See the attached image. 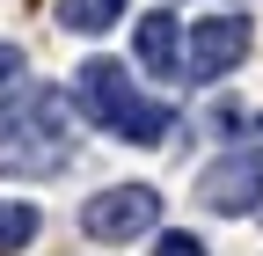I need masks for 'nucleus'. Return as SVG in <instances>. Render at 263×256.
I'll return each mask as SVG.
<instances>
[{"instance_id":"9d476101","label":"nucleus","mask_w":263,"mask_h":256,"mask_svg":"<svg viewBox=\"0 0 263 256\" xmlns=\"http://www.w3.org/2000/svg\"><path fill=\"white\" fill-rule=\"evenodd\" d=\"M154 256H212V249L197 242V234H183V227H168V234L154 242Z\"/></svg>"},{"instance_id":"7ed1b4c3","label":"nucleus","mask_w":263,"mask_h":256,"mask_svg":"<svg viewBox=\"0 0 263 256\" xmlns=\"http://www.w3.org/2000/svg\"><path fill=\"white\" fill-rule=\"evenodd\" d=\"M249 51H256V22L249 15H205V22L190 29L183 66H190V81H227Z\"/></svg>"},{"instance_id":"f03ea898","label":"nucleus","mask_w":263,"mask_h":256,"mask_svg":"<svg viewBox=\"0 0 263 256\" xmlns=\"http://www.w3.org/2000/svg\"><path fill=\"white\" fill-rule=\"evenodd\" d=\"M146 227H161V190L154 183H110L81 205V234L88 242H139Z\"/></svg>"},{"instance_id":"9b49d317","label":"nucleus","mask_w":263,"mask_h":256,"mask_svg":"<svg viewBox=\"0 0 263 256\" xmlns=\"http://www.w3.org/2000/svg\"><path fill=\"white\" fill-rule=\"evenodd\" d=\"M29 74V59H22V44H0V88H15Z\"/></svg>"},{"instance_id":"20e7f679","label":"nucleus","mask_w":263,"mask_h":256,"mask_svg":"<svg viewBox=\"0 0 263 256\" xmlns=\"http://www.w3.org/2000/svg\"><path fill=\"white\" fill-rule=\"evenodd\" d=\"M197 198H205L212 212H256L263 205V161L256 154H219L212 169H197Z\"/></svg>"},{"instance_id":"39448f33","label":"nucleus","mask_w":263,"mask_h":256,"mask_svg":"<svg viewBox=\"0 0 263 256\" xmlns=\"http://www.w3.org/2000/svg\"><path fill=\"white\" fill-rule=\"evenodd\" d=\"M139 103V88L124 81V66L117 59H88V66L73 74V110L88 117V124H103V132H117V117Z\"/></svg>"},{"instance_id":"1a4fd4ad","label":"nucleus","mask_w":263,"mask_h":256,"mask_svg":"<svg viewBox=\"0 0 263 256\" xmlns=\"http://www.w3.org/2000/svg\"><path fill=\"white\" fill-rule=\"evenodd\" d=\"M29 242H37V205L8 198V205H0V256H22Z\"/></svg>"},{"instance_id":"f8f14e48","label":"nucleus","mask_w":263,"mask_h":256,"mask_svg":"<svg viewBox=\"0 0 263 256\" xmlns=\"http://www.w3.org/2000/svg\"><path fill=\"white\" fill-rule=\"evenodd\" d=\"M249 132H256V139H263V117H256V124H249Z\"/></svg>"},{"instance_id":"f257e3e1","label":"nucleus","mask_w":263,"mask_h":256,"mask_svg":"<svg viewBox=\"0 0 263 256\" xmlns=\"http://www.w3.org/2000/svg\"><path fill=\"white\" fill-rule=\"evenodd\" d=\"M66 161H73V110H66V95L29 81L15 88L8 103H0V176H59Z\"/></svg>"},{"instance_id":"423d86ee","label":"nucleus","mask_w":263,"mask_h":256,"mask_svg":"<svg viewBox=\"0 0 263 256\" xmlns=\"http://www.w3.org/2000/svg\"><path fill=\"white\" fill-rule=\"evenodd\" d=\"M132 51H139V66H146L154 81H176V74H183V22H176L168 8L139 15V22H132Z\"/></svg>"},{"instance_id":"0eeeda50","label":"nucleus","mask_w":263,"mask_h":256,"mask_svg":"<svg viewBox=\"0 0 263 256\" xmlns=\"http://www.w3.org/2000/svg\"><path fill=\"white\" fill-rule=\"evenodd\" d=\"M124 8L132 0H59V22L73 29V37H103V29L124 22Z\"/></svg>"},{"instance_id":"6e6552de","label":"nucleus","mask_w":263,"mask_h":256,"mask_svg":"<svg viewBox=\"0 0 263 256\" xmlns=\"http://www.w3.org/2000/svg\"><path fill=\"white\" fill-rule=\"evenodd\" d=\"M168 103H146V95H139V103H132L124 117H117V139L124 147H161V139H168Z\"/></svg>"}]
</instances>
